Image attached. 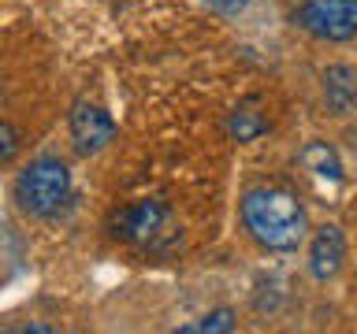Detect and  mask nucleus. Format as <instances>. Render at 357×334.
I'll list each match as a JSON object with an SVG mask.
<instances>
[{
	"instance_id": "11",
	"label": "nucleus",
	"mask_w": 357,
	"mask_h": 334,
	"mask_svg": "<svg viewBox=\"0 0 357 334\" xmlns=\"http://www.w3.org/2000/svg\"><path fill=\"white\" fill-rule=\"evenodd\" d=\"M19 156V134L8 127V122H0V167L11 164Z\"/></svg>"
},
{
	"instance_id": "1",
	"label": "nucleus",
	"mask_w": 357,
	"mask_h": 334,
	"mask_svg": "<svg viewBox=\"0 0 357 334\" xmlns=\"http://www.w3.org/2000/svg\"><path fill=\"white\" fill-rule=\"evenodd\" d=\"M242 223L272 253H294L305 241V208L283 186H253L242 197Z\"/></svg>"
},
{
	"instance_id": "9",
	"label": "nucleus",
	"mask_w": 357,
	"mask_h": 334,
	"mask_svg": "<svg viewBox=\"0 0 357 334\" xmlns=\"http://www.w3.org/2000/svg\"><path fill=\"white\" fill-rule=\"evenodd\" d=\"M264 127H268V122H264V116H261V111H257L253 104H242V108L231 116V134H234L238 141H253V138H261Z\"/></svg>"
},
{
	"instance_id": "2",
	"label": "nucleus",
	"mask_w": 357,
	"mask_h": 334,
	"mask_svg": "<svg viewBox=\"0 0 357 334\" xmlns=\"http://www.w3.org/2000/svg\"><path fill=\"white\" fill-rule=\"evenodd\" d=\"M71 197V171L56 156H38L15 178V200L26 216H52Z\"/></svg>"
},
{
	"instance_id": "10",
	"label": "nucleus",
	"mask_w": 357,
	"mask_h": 334,
	"mask_svg": "<svg viewBox=\"0 0 357 334\" xmlns=\"http://www.w3.org/2000/svg\"><path fill=\"white\" fill-rule=\"evenodd\" d=\"M227 331H234L231 308H216V312H208V316H201L197 323H183V327H178V334H227Z\"/></svg>"
},
{
	"instance_id": "6",
	"label": "nucleus",
	"mask_w": 357,
	"mask_h": 334,
	"mask_svg": "<svg viewBox=\"0 0 357 334\" xmlns=\"http://www.w3.org/2000/svg\"><path fill=\"white\" fill-rule=\"evenodd\" d=\"M346 264V238L335 223H324V227L312 234V245H309V271L317 283H328L342 271Z\"/></svg>"
},
{
	"instance_id": "5",
	"label": "nucleus",
	"mask_w": 357,
	"mask_h": 334,
	"mask_svg": "<svg viewBox=\"0 0 357 334\" xmlns=\"http://www.w3.org/2000/svg\"><path fill=\"white\" fill-rule=\"evenodd\" d=\"M71 138H75V149L78 152H100L105 145L116 138V122L105 108L89 104V100H78L75 111H71Z\"/></svg>"
},
{
	"instance_id": "3",
	"label": "nucleus",
	"mask_w": 357,
	"mask_h": 334,
	"mask_svg": "<svg viewBox=\"0 0 357 334\" xmlns=\"http://www.w3.org/2000/svg\"><path fill=\"white\" fill-rule=\"evenodd\" d=\"M116 234L138 249H167L172 241H178V227L164 200H138L123 208L116 219Z\"/></svg>"
},
{
	"instance_id": "12",
	"label": "nucleus",
	"mask_w": 357,
	"mask_h": 334,
	"mask_svg": "<svg viewBox=\"0 0 357 334\" xmlns=\"http://www.w3.org/2000/svg\"><path fill=\"white\" fill-rule=\"evenodd\" d=\"M205 4L216 11V15H242V11L250 8L253 0H205Z\"/></svg>"
},
{
	"instance_id": "4",
	"label": "nucleus",
	"mask_w": 357,
	"mask_h": 334,
	"mask_svg": "<svg viewBox=\"0 0 357 334\" xmlns=\"http://www.w3.org/2000/svg\"><path fill=\"white\" fill-rule=\"evenodd\" d=\"M298 22L320 41H350L357 33V0H301Z\"/></svg>"
},
{
	"instance_id": "8",
	"label": "nucleus",
	"mask_w": 357,
	"mask_h": 334,
	"mask_svg": "<svg viewBox=\"0 0 357 334\" xmlns=\"http://www.w3.org/2000/svg\"><path fill=\"white\" fill-rule=\"evenodd\" d=\"M301 167H305L309 175H317V178H328V182H335V186L342 182L339 152H335L331 145H324V141H312V145L301 149Z\"/></svg>"
},
{
	"instance_id": "7",
	"label": "nucleus",
	"mask_w": 357,
	"mask_h": 334,
	"mask_svg": "<svg viewBox=\"0 0 357 334\" xmlns=\"http://www.w3.org/2000/svg\"><path fill=\"white\" fill-rule=\"evenodd\" d=\"M324 93H328V104L335 116H350L354 111V67H328L324 74Z\"/></svg>"
}]
</instances>
